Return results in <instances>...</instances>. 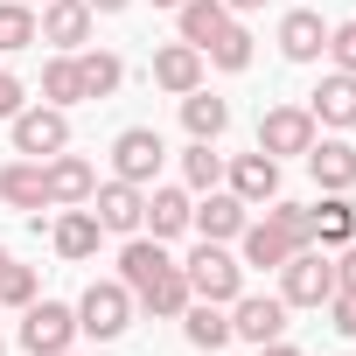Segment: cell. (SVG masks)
<instances>
[{"label": "cell", "mask_w": 356, "mask_h": 356, "mask_svg": "<svg viewBox=\"0 0 356 356\" xmlns=\"http://www.w3.org/2000/svg\"><path fill=\"white\" fill-rule=\"evenodd\" d=\"M224 189H231L245 210H266V203L280 196V161H273V154H238V161H224Z\"/></svg>", "instance_id": "obj_9"}, {"label": "cell", "mask_w": 356, "mask_h": 356, "mask_svg": "<svg viewBox=\"0 0 356 356\" xmlns=\"http://www.w3.org/2000/svg\"><path fill=\"white\" fill-rule=\"evenodd\" d=\"M328 314H335V335H349V342H356V293H349V286H335V293H328Z\"/></svg>", "instance_id": "obj_36"}, {"label": "cell", "mask_w": 356, "mask_h": 356, "mask_svg": "<svg viewBox=\"0 0 356 356\" xmlns=\"http://www.w3.org/2000/svg\"><path fill=\"white\" fill-rule=\"evenodd\" d=\"M42 182H49V210H77V203H91V189H98V175H91V161L84 154H49L42 161Z\"/></svg>", "instance_id": "obj_11"}, {"label": "cell", "mask_w": 356, "mask_h": 356, "mask_svg": "<svg viewBox=\"0 0 356 356\" xmlns=\"http://www.w3.org/2000/svg\"><path fill=\"white\" fill-rule=\"evenodd\" d=\"M231 335H245V342L286 335V300H280V293H238V300H231Z\"/></svg>", "instance_id": "obj_15"}, {"label": "cell", "mask_w": 356, "mask_h": 356, "mask_svg": "<svg viewBox=\"0 0 356 356\" xmlns=\"http://www.w3.org/2000/svg\"><path fill=\"white\" fill-rule=\"evenodd\" d=\"M35 42V8L29 0H0V56H22Z\"/></svg>", "instance_id": "obj_31"}, {"label": "cell", "mask_w": 356, "mask_h": 356, "mask_svg": "<svg viewBox=\"0 0 356 356\" xmlns=\"http://www.w3.org/2000/svg\"><path fill=\"white\" fill-rule=\"evenodd\" d=\"M77 98H84V84H77V56L56 49V56L42 63V105H63V112H70Z\"/></svg>", "instance_id": "obj_30"}, {"label": "cell", "mask_w": 356, "mask_h": 356, "mask_svg": "<svg viewBox=\"0 0 356 356\" xmlns=\"http://www.w3.org/2000/svg\"><path fill=\"white\" fill-rule=\"evenodd\" d=\"M356 238V210H349V196H321V210H314V245L321 252H342Z\"/></svg>", "instance_id": "obj_28"}, {"label": "cell", "mask_w": 356, "mask_h": 356, "mask_svg": "<svg viewBox=\"0 0 356 356\" xmlns=\"http://www.w3.org/2000/svg\"><path fill=\"white\" fill-rule=\"evenodd\" d=\"M182 335H189L196 349H224V342H231V307H217V300H189V307H182Z\"/></svg>", "instance_id": "obj_25"}, {"label": "cell", "mask_w": 356, "mask_h": 356, "mask_svg": "<svg viewBox=\"0 0 356 356\" xmlns=\"http://www.w3.org/2000/svg\"><path fill=\"white\" fill-rule=\"evenodd\" d=\"M168 266H175V259H168V245H161V238H140V231H133V238H126V252H119V280L133 286V300H140Z\"/></svg>", "instance_id": "obj_20"}, {"label": "cell", "mask_w": 356, "mask_h": 356, "mask_svg": "<svg viewBox=\"0 0 356 356\" xmlns=\"http://www.w3.org/2000/svg\"><path fill=\"white\" fill-rule=\"evenodd\" d=\"M0 266H8V245H0Z\"/></svg>", "instance_id": "obj_43"}, {"label": "cell", "mask_w": 356, "mask_h": 356, "mask_svg": "<svg viewBox=\"0 0 356 356\" xmlns=\"http://www.w3.org/2000/svg\"><path fill=\"white\" fill-rule=\"evenodd\" d=\"M259 356H300V349H293L286 335H273V342H259Z\"/></svg>", "instance_id": "obj_39"}, {"label": "cell", "mask_w": 356, "mask_h": 356, "mask_svg": "<svg viewBox=\"0 0 356 356\" xmlns=\"http://www.w3.org/2000/svg\"><path fill=\"white\" fill-rule=\"evenodd\" d=\"M300 161H307V175L321 182V196H349V189H356V147H349V140H321V133H314V147H307Z\"/></svg>", "instance_id": "obj_12"}, {"label": "cell", "mask_w": 356, "mask_h": 356, "mask_svg": "<svg viewBox=\"0 0 356 356\" xmlns=\"http://www.w3.org/2000/svg\"><path fill=\"white\" fill-rule=\"evenodd\" d=\"M161 161H168V147H161L154 126H126V133L112 140V175L133 182V189H154V182H161Z\"/></svg>", "instance_id": "obj_6"}, {"label": "cell", "mask_w": 356, "mask_h": 356, "mask_svg": "<svg viewBox=\"0 0 356 356\" xmlns=\"http://www.w3.org/2000/svg\"><path fill=\"white\" fill-rule=\"evenodd\" d=\"M328 56H335V70L356 77V22H335V29H328Z\"/></svg>", "instance_id": "obj_35"}, {"label": "cell", "mask_w": 356, "mask_h": 356, "mask_svg": "<svg viewBox=\"0 0 356 356\" xmlns=\"http://www.w3.org/2000/svg\"><path fill=\"white\" fill-rule=\"evenodd\" d=\"M175 22H182V42H196V49H210L238 15L224 8V0H182V8H175Z\"/></svg>", "instance_id": "obj_23"}, {"label": "cell", "mask_w": 356, "mask_h": 356, "mask_svg": "<svg viewBox=\"0 0 356 356\" xmlns=\"http://www.w3.org/2000/svg\"><path fill=\"white\" fill-rule=\"evenodd\" d=\"M91 8L84 0H42V15H35V42H56L63 56H77L84 42H91Z\"/></svg>", "instance_id": "obj_10"}, {"label": "cell", "mask_w": 356, "mask_h": 356, "mask_svg": "<svg viewBox=\"0 0 356 356\" xmlns=\"http://www.w3.org/2000/svg\"><path fill=\"white\" fill-rule=\"evenodd\" d=\"M293 252H307V245H293L273 217H259V224H245L238 231V266H259V273H280Z\"/></svg>", "instance_id": "obj_14"}, {"label": "cell", "mask_w": 356, "mask_h": 356, "mask_svg": "<svg viewBox=\"0 0 356 356\" xmlns=\"http://www.w3.org/2000/svg\"><path fill=\"white\" fill-rule=\"evenodd\" d=\"M91 15H119V8H133V0H84Z\"/></svg>", "instance_id": "obj_40"}, {"label": "cell", "mask_w": 356, "mask_h": 356, "mask_svg": "<svg viewBox=\"0 0 356 356\" xmlns=\"http://www.w3.org/2000/svg\"><path fill=\"white\" fill-rule=\"evenodd\" d=\"M314 112L307 105H273L266 119H259V154H273V161H286V154H307L314 147Z\"/></svg>", "instance_id": "obj_7"}, {"label": "cell", "mask_w": 356, "mask_h": 356, "mask_svg": "<svg viewBox=\"0 0 356 356\" xmlns=\"http://www.w3.org/2000/svg\"><path fill=\"white\" fill-rule=\"evenodd\" d=\"M63 356H70V349H63Z\"/></svg>", "instance_id": "obj_46"}, {"label": "cell", "mask_w": 356, "mask_h": 356, "mask_svg": "<svg viewBox=\"0 0 356 356\" xmlns=\"http://www.w3.org/2000/svg\"><path fill=\"white\" fill-rule=\"evenodd\" d=\"M98 238H105V231H98V217H91L84 203H77V210H63V217H56V231H49L56 259H70V266H77V259H91V252H98Z\"/></svg>", "instance_id": "obj_22"}, {"label": "cell", "mask_w": 356, "mask_h": 356, "mask_svg": "<svg viewBox=\"0 0 356 356\" xmlns=\"http://www.w3.org/2000/svg\"><path fill=\"white\" fill-rule=\"evenodd\" d=\"M0 356H8V342H0Z\"/></svg>", "instance_id": "obj_44"}, {"label": "cell", "mask_w": 356, "mask_h": 356, "mask_svg": "<svg viewBox=\"0 0 356 356\" xmlns=\"http://www.w3.org/2000/svg\"><path fill=\"white\" fill-rule=\"evenodd\" d=\"M29 105V91H22V77H8V70H0V119H15Z\"/></svg>", "instance_id": "obj_37"}, {"label": "cell", "mask_w": 356, "mask_h": 356, "mask_svg": "<svg viewBox=\"0 0 356 356\" xmlns=\"http://www.w3.org/2000/svg\"><path fill=\"white\" fill-rule=\"evenodd\" d=\"M29 300H35V273L8 259V266H0V307H29Z\"/></svg>", "instance_id": "obj_34"}, {"label": "cell", "mask_w": 356, "mask_h": 356, "mask_svg": "<svg viewBox=\"0 0 356 356\" xmlns=\"http://www.w3.org/2000/svg\"><path fill=\"white\" fill-rule=\"evenodd\" d=\"M182 126H189V140H224L231 105H224V98H210V91L196 84V91H182Z\"/></svg>", "instance_id": "obj_24"}, {"label": "cell", "mask_w": 356, "mask_h": 356, "mask_svg": "<svg viewBox=\"0 0 356 356\" xmlns=\"http://www.w3.org/2000/svg\"><path fill=\"white\" fill-rule=\"evenodd\" d=\"M77 84H84V98H112L126 84V63L112 49H77Z\"/></svg>", "instance_id": "obj_27"}, {"label": "cell", "mask_w": 356, "mask_h": 356, "mask_svg": "<svg viewBox=\"0 0 356 356\" xmlns=\"http://www.w3.org/2000/svg\"><path fill=\"white\" fill-rule=\"evenodd\" d=\"M203 63H217V70H245V63H252V29H245V22H231V29L203 49Z\"/></svg>", "instance_id": "obj_32"}, {"label": "cell", "mask_w": 356, "mask_h": 356, "mask_svg": "<svg viewBox=\"0 0 356 356\" xmlns=\"http://www.w3.org/2000/svg\"><path fill=\"white\" fill-rule=\"evenodd\" d=\"M328 293H335V259L321 245H307L280 266V300L286 307H328Z\"/></svg>", "instance_id": "obj_3"}, {"label": "cell", "mask_w": 356, "mask_h": 356, "mask_svg": "<svg viewBox=\"0 0 356 356\" xmlns=\"http://www.w3.org/2000/svg\"><path fill=\"white\" fill-rule=\"evenodd\" d=\"M266 217H273V224H280V231H286L293 245H314V210H300V203L273 196V203H266Z\"/></svg>", "instance_id": "obj_33"}, {"label": "cell", "mask_w": 356, "mask_h": 356, "mask_svg": "<svg viewBox=\"0 0 356 356\" xmlns=\"http://www.w3.org/2000/svg\"><path fill=\"white\" fill-rule=\"evenodd\" d=\"M182 280H189V293H196V300H217V307H231V300L245 293V266H238V259H231L224 245H210V238H203V245L189 252Z\"/></svg>", "instance_id": "obj_2"}, {"label": "cell", "mask_w": 356, "mask_h": 356, "mask_svg": "<svg viewBox=\"0 0 356 356\" xmlns=\"http://www.w3.org/2000/svg\"><path fill=\"white\" fill-rule=\"evenodd\" d=\"M307 112H314V126H335V133H349V126H356V77H349V70H328V77L314 84Z\"/></svg>", "instance_id": "obj_18"}, {"label": "cell", "mask_w": 356, "mask_h": 356, "mask_svg": "<svg viewBox=\"0 0 356 356\" xmlns=\"http://www.w3.org/2000/svg\"><path fill=\"white\" fill-rule=\"evenodd\" d=\"M0 203L8 210H49V182H42V161H8L0 168Z\"/></svg>", "instance_id": "obj_21"}, {"label": "cell", "mask_w": 356, "mask_h": 356, "mask_svg": "<svg viewBox=\"0 0 356 356\" xmlns=\"http://www.w3.org/2000/svg\"><path fill=\"white\" fill-rule=\"evenodd\" d=\"M245 224H252V210H245V203H238L231 189H203V203L189 210V231H203L210 245H231V238H238Z\"/></svg>", "instance_id": "obj_13"}, {"label": "cell", "mask_w": 356, "mask_h": 356, "mask_svg": "<svg viewBox=\"0 0 356 356\" xmlns=\"http://www.w3.org/2000/svg\"><path fill=\"white\" fill-rule=\"evenodd\" d=\"M189 210H196V196H189V189L154 182V189H147V217H140V231L168 245V238H182V231H189Z\"/></svg>", "instance_id": "obj_16"}, {"label": "cell", "mask_w": 356, "mask_h": 356, "mask_svg": "<svg viewBox=\"0 0 356 356\" xmlns=\"http://www.w3.org/2000/svg\"><path fill=\"white\" fill-rule=\"evenodd\" d=\"M77 342V307L63 300H29L22 307V349L29 356H63Z\"/></svg>", "instance_id": "obj_5"}, {"label": "cell", "mask_w": 356, "mask_h": 356, "mask_svg": "<svg viewBox=\"0 0 356 356\" xmlns=\"http://www.w3.org/2000/svg\"><path fill=\"white\" fill-rule=\"evenodd\" d=\"M154 8H182V0H154Z\"/></svg>", "instance_id": "obj_42"}, {"label": "cell", "mask_w": 356, "mask_h": 356, "mask_svg": "<svg viewBox=\"0 0 356 356\" xmlns=\"http://www.w3.org/2000/svg\"><path fill=\"white\" fill-rule=\"evenodd\" d=\"M126 328H133V286H126V280H91L84 300H77V335L119 342Z\"/></svg>", "instance_id": "obj_1"}, {"label": "cell", "mask_w": 356, "mask_h": 356, "mask_svg": "<svg viewBox=\"0 0 356 356\" xmlns=\"http://www.w3.org/2000/svg\"><path fill=\"white\" fill-rule=\"evenodd\" d=\"M91 217H98V231H112V238H133L140 231V217H147V189H133V182H112L105 189H91V203H84Z\"/></svg>", "instance_id": "obj_8"}, {"label": "cell", "mask_w": 356, "mask_h": 356, "mask_svg": "<svg viewBox=\"0 0 356 356\" xmlns=\"http://www.w3.org/2000/svg\"><path fill=\"white\" fill-rule=\"evenodd\" d=\"M29 8H42V0H29Z\"/></svg>", "instance_id": "obj_45"}, {"label": "cell", "mask_w": 356, "mask_h": 356, "mask_svg": "<svg viewBox=\"0 0 356 356\" xmlns=\"http://www.w3.org/2000/svg\"><path fill=\"white\" fill-rule=\"evenodd\" d=\"M8 126H15V154H29V161H49V154L70 147V112L63 105H22Z\"/></svg>", "instance_id": "obj_4"}, {"label": "cell", "mask_w": 356, "mask_h": 356, "mask_svg": "<svg viewBox=\"0 0 356 356\" xmlns=\"http://www.w3.org/2000/svg\"><path fill=\"white\" fill-rule=\"evenodd\" d=\"M335 286H349V293H356V238H349V245H342V259H335Z\"/></svg>", "instance_id": "obj_38"}, {"label": "cell", "mask_w": 356, "mask_h": 356, "mask_svg": "<svg viewBox=\"0 0 356 356\" xmlns=\"http://www.w3.org/2000/svg\"><path fill=\"white\" fill-rule=\"evenodd\" d=\"M154 84H161L168 98L196 91V84H203V49H196V42H161V49H154Z\"/></svg>", "instance_id": "obj_19"}, {"label": "cell", "mask_w": 356, "mask_h": 356, "mask_svg": "<svg viewBox=\"0 0 356 356\" xmlns=\"http://www.w3.org/2000/svg\"><path fill=\"white\" fill-rule=\"evenodd\" d=\"M182 182L203 196V189H224V154H217V140H189V154H182Z\"/></svg>", "instance_id": "obj_29"}, {"label": "cell", "mask_w": 356, "mask_h": 356, "mask_svg": "<svg viewBox=\"0 0 356 356\" xmlns=\"http://www.w3.org/2000/svg\"><path fill=\"white\" fill-rule=\"evenodd\" d=\"M280 56H286V63H321V56H328V22H321L314 8H293V15L280 22Z\"/></svg>", "instance_id": "obj_17"}, {"label": "cell", "mask_w": 356, "mask_h": 356, "mask_svg": "<svg viewBox=\"0 0 356 356\" xmlns=\"http://www.w3.org/2000/svg\"><path fill=\"white\" fill-rule=\"evenodd\" d=\"M189 300H196V293H189L182 266H168V273H161V280H154V286H147V293H140L133 307H147L154 321H182V307H189Z\"/></svg>", "instance_id": "obj_26"}, {"label": "cell", "mask_w": 356, "mask_h": 356, "mask_svg": "<svg viewBox=\"0 0 356 356\" xmlns=\"http://www.w3.org/2000/svg\"><path fill=\"white\" fill-rule=\"evenodd\" d=\"M224 8H231V15H252V8H266V0H224Z\"/></svg>", "instance_id": "obj_41"}]
</instances>
